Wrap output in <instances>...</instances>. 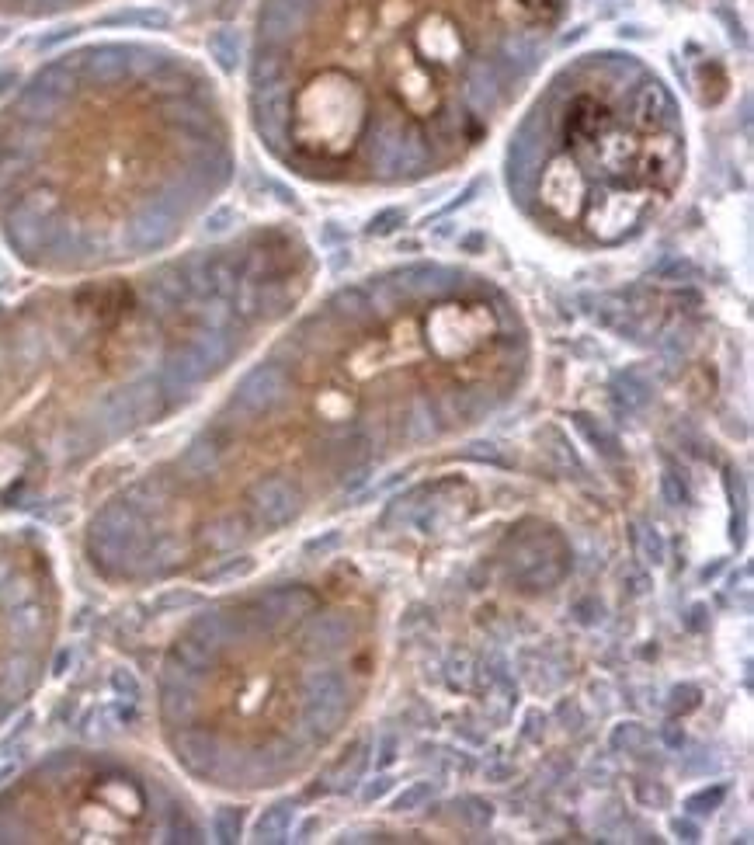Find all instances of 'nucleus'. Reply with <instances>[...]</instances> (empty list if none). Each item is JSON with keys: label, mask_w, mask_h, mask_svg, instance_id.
<instances>
[{"label": "nucleus", "mask_w": 754, "mask_h": 845, "mask_svg": "<svg viewBox=\"0 0 754 845\" xmlns=\"http://www.w3.org/2000/svg\"><path fill=\"white\" fill-rule=\"evenodd\" d=\"M574 0H258L254 129L310 178L421 181L490 133Z\"/></svg>", "instance_id": "1"}, {"label": "nucleus", "mask_w": 754, "mask_h": 845, "mask_svg": "<svg viewBox=\"0 0 754 845\" xmlns=\"http://www.w3.org/2000/svg\"><path fill=\"white\" fill-rule=\"evenodd\" d=\"M682 115L671 87L626 49L570 60L508 150L515 202L539 223L616 244L675 192Z\"/></svg>", "instance_id": "2"}, {"label": "nucleus", "mask_w": 754, "mask_h": 845, "mask_svg": "<svg viewBox=\"0 0 754 845\" xmlns=\"http://www.w3.org/2000/svg\"><path fill=\"white\" fill-rule=\"evenodd\" d=\"M247 512L258 526L278 529L299 512V491L282 477H265L247 491Z\"/></svg>", "instance_id": "3"}, {"label": "nucleus", "mask_w": 754, "mask_h": 845, "mask_svg": "<svg viewBox=\"0 0 754 845\" xmlns=\"http://www.w3.org/2000/svg\"><path fill=\"white\" fill-rule=\"evenodd\" d=\"M101 4H115V0H0V18H56V14Z\"/></svg>", "instance_id": "4"}, {"label": "nucleus", "mask_w": 754, "mask_h": 845, "mask_svg": "<svg viewBox=\"0 0 754 845\" xmlns=\"http://www.w3.org/2000/svg\"><path fill=\"white\" fill-rule=\"evenodd\" d=\"M574 421H577V428L584 432V439H588L591 446H595L598 453L605 456V460H619L622 446H619L616 432H609L605 425H595V418H588V414H574Z\"/></svg>", "instance_id": "5"}, {"label": "nucleus", "mask_w": 754, "mask_h": 845, "mask_svg": "<svg viewBox=\"0 0 754 845\" xmlns=\"http://www.w3.org/2000/svg\"><path fill=\"white\" fill-rule=\"evenodd\" d=\"M289 821H292L289 807H272V811H265L258 821H254V839L258 842H282L285 832H289Z\"/></svg>", "instance_id": "6"}, {"label": "nucleus", "mask_w": 754, "mask_h": 845, "mask_svg": "<svg viewBox=\"0 0 754 845\" xmlns=\"http://www.w3.org/2000/svg\"><path fill=\"white\" fill-rule=\"evenodd\" d=\"M629 539H633V550H636V557H643L647 564H664V557H668V550H664V539L657 529H650V526H633V533H629Z\"/></svg>", "instance_id": "7"}, {"label": "nucleus", "mask_w": 754, "mask_h": 845, "mask_svg": "<svg viewBox=\"0 0 754 845\" xmlns=\"http://www.w3.org/2000/svg\"><path fill=\"white\" fill-rule=\"evenodd\" d=\"M609 745H612V752H640V748L647 745V727H643L640 720H622V724L612 727Z\"/></svg>", "instance_id": "8"}, {"label": "nucleus", "mask_w": 754, "mask_h": 845, "mask_svg": "<svg viewBox=\"0 0 754 845\" xmlns=\"http://www.w3.org/2000/svg\"><path fill=\"white\" fill-rule=\"evenodd\" d=\"M452 811H456L459 818H463L466 825H473V828L490 825V818H494V807L483 804L480 797H463V800H456V804H452Z\"/></svg>", "instance_id": "9"}, {"label": "nucleus", "mask_w": 754, "mask_h": 845, "mask_svg": "<svg viewBox=\"0 0 754 845\" xmlns=\"http://www.w3.org/2000/svg\"><path fill=\"white\" fill-rule=\"evenodd\" d=\"M723 800H727V783H716L713 790H699L695 797H688L685 811L688 814H713V811H720Z\"/></svg>", "instance_id": "10"}, {"label": "nucleus", "mask_w": 754, "mask_h": 845, "mask_svg": "<svg viewBox=\"0 0 754 845\" xmlns=\"http://www.w3.org/2000/svg\"><path fill=\"white\" fill-rule=\"evenodd\" d=\"M435 797V783H428V779H421V783H411L404 793H400L397 800H393V811H417V807L424 804V800Z\"/></svg>", "instance_id": "11"}, {"label": "nucleus", "mask_w": 754, "mask_h": 845, "mask_svg": "<svg viewBox=\"0 0 754 845\" xmlns=\"http://www.w3.org/2000/svg\"><path fill=\"white\" fill-rule=\"evenodd\" d=\"M251 567H254V560H251V557H240V560H233V564H223V567H219V571L202 574V581H206V585H219V581L244 578V574H251Z\"/></svg>", "instance_id": "12"}, {"label": "nucleus", "mask_w": 754, "mask_h": 845, "mask_svg": "<svg viewBox=\"0 0 754 845\" xmlns=\"http://www.w3.org/2000/svg\"><path fill=\"white\" fill-rule=\"evenodd\" d=\"M112 689H115V696L129 699V703H136V699H139V682H136V675L129 672V668H115V672H112Z\"/></svg>", "instance_id": "13"}, {"label": "nucleus", "mask_w": 754, "mask_h": 845, "mask_svg": "<svg viewBox=\"0 0 754 845\" xmlns=\"http://www.w3.org/2000/svg\"><path fill=\"white\" fill-rule=\"evenodd\" d=\"M216 839L237 842L240 839V811H219L216 814Z\"/></svg>", "instance_id": "14"}, {"label": "nucleus", "mask_w": 754, "mask_h": 845, "mask_svg": "<svg viewBox=\"0 0 754 845\" xmlns=\"http://www.w3.org/2000/svg\"><path fill=\"white\" fill-rule=\"evenodd\" d=\"M661 491H664V501H668V505H685V501H688V491H685L682 477H675L671 470H664Z\"/></svg>", "instance_id": "15"}, {"label": "nucleus", "mask_w": 754, "mask_h": 845, "mask_svg": "<svg viewBox=\"0 0 754 845\" xmlns=\"http://www.w3.org/2000/svg\"><path fill=\"white\" fill-rule=\"evenodd\" d=\"M390 790H393V779L390 776H379V779H372V783L365 786L362 800H365V804H376V800H383Z\"/></svg>", "instance_id": "16"}, {"label": "nucleus", "mask_w": 754, "mask_h": 845, "mask_svg": "<svg viewBox=\"0 0 754 845\" xmlns=\"http://www.w3.org/2000/svg\"><path fill=\"white\" fill-rule=\"evenodd\" d=\"M671 832H675L678 839H685V842H699V839H702L699 825H695V821H688V818H675V821H671Z\"/></svg>", "instance_id": "17"}, {"label": "nucleus", "mask_w": 754, "mask_h": 845, "mask_svg": "<svg viewBox=\"0 0 754 845\" xmlns=\"http://www.w3.org/2000/svg\"><path fill=\"white\" fill-rule=\"evenodd\" d=\"M664 741H668V748H682L685 745V734L678 731V724H664Z\"/></svg>", "instance_id": "18"}, {"label": "nucleus", "mask_w": 754, "mask_h": 845, "mask_svg": "<svg viewBox=\"0 0 754 845\" xmlns=\"http://www.w3.org/2000/svg\"><path fill=\"white\" fill-rule=\"evenodd\" d=\"M393 748H397V741H393V738H386L383 752H379V766H390V762H393Z\"/></svg>", "instance_id": "19"}, {"label": "nucleus", "mask_w": 754, "mask_h": 845, "mask_svg": "<svg viewBox=\"0 0 754 845\" xmlns=\"http://www.w3.org/2000/svg\"><path fill=\"white\" fill-rule=\"evenodd\" d=\"M70 658H73V654H70V651H63V654H60V658H56V665H53V672H56V675H63V668H67V665H70Z\"/></svg>", "instance_id": "20"}]
</instances>
